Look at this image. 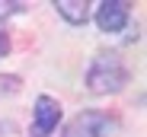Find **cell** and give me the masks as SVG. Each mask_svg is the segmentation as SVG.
Instances as JSON below:
<instances>
[{
    "instance_id": "6",
    "label": "cell",
    "mask_w": 147,
    "mask_h": 137,
    "mask_svg": "<svg viewBox=\"0 0 147 137\" xmlns=\"http://www.w3.org/2000/svg\"><path fill=\"white\" fill-rule=\"evenodd\" d=\"M22 10H26V3H3V0H0V19H7L13 13H22Z\"/></svg>"
},
{
    "instance_id": "2",
    "label": "cell",
    "mask_w": 147,
    "mask_h": 137,
    "mask_svg": "<svg viewBox=\"0 0 147 137\" xmlns=\"http://www.w3.org/2000/svg\"><path fill=\"white\" fill-rule=\"evenodd\" d=\"M115 131V118L99 108H86L64 128V137H109Z\"/></svg>"
},
{
    "instance_id": "7",
    "label": "cell",
    "mask_w": 147,
    "mask_h": 137,
    "mask_svg": "<svg viewBox=\"0 0 147 137\" xmlns=\"http://www.w3.org/2000/svg\"><path fill=\"white\" fill-rule=\"evenodd\" d=\"M10 54V38H7V32H0V57H7Z\"/></svg>"
},
{
    "instance_id": "1",
    "label": "cell",
    "mask_w": 147,
    "mask_h": 137,
    "mask_svg": "<svg viewBox=\"0 0 147 137\" xmlns=\"http://www.w3.org/2000/svg\"><path fill=\"white\" fill-rule=\"evenodd\" d=\"M125 83H128V70L118 61V54L102 51V54L93 57L90 70H86V86L93 93H118Z\"/></svg>"
},
{
    "instance_id": "5",
    "label": "cell",
    "mask_w": 147,
    "mask_h": 137,
    "mask_svg": "<svg viewBox=\"0 0 147 137\" xmlns=\"http://www.w3.org/2000/svg\"><path fill=\"white\" fill-rule=\"evenodd\" d=\"M55 10L61 19H67L70 26H83V22L90 19V7L83 3V0H55Z\"/></svg>"
},
{
    "instance_id": "4",
    "label": "cell",
    "mask_w": 147,
    "mask_h": 137,
    "mask_svg": "<svg viewBox=\"0 0 147 137\" xmlns=\"http://www.w3.org/2000/svg\"><path fill=\"white\" fill-rule=\"evenodd\" d=\"M93 19H96V26L102 32H121L128 26V3L125 0H102L96 7Z\"/></svg>"
},
{
    "instance_id": "3",
    "label": "cell",
    "mask_w": 147,
    "mask_h": 137,
    "mask_svg": "<svg viewBox=\"0 0 147 137\" xmlns=\"http://www.w3.org/2000/svg\"><path fill=\"white\" fill-rule=\"evenodd\" d=\"M61 121V102L51 96H38L35 99V112H32V137H48Z\"/></svg>"
}]
</instances>
